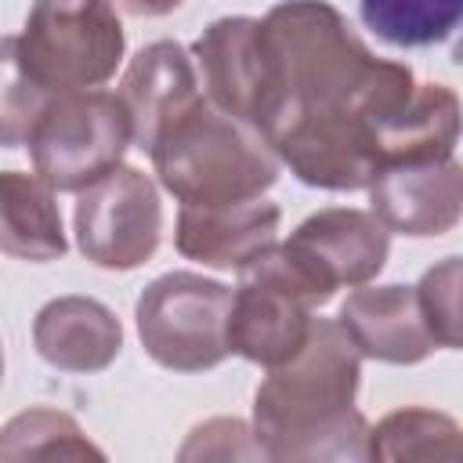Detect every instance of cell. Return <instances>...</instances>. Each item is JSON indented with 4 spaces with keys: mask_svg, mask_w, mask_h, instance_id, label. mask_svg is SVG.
Here are the masks:
<instances>
[{
    "mask_svg": "<svg viewBox=\"0 0 463 463\" xmlns=\"http://www.w3.org/2000/svg\"><path fill=\"white\" fill-rule=\"evenodd\" d=\"M369 213L398 235L438 239L459 224L463 166L449 159H402L376 170L369 181Z\"/></svg>",
    "mask_w": 463,
    "mask_h": 463,
    "instance_id": "obj_11",
    "label": "cell"
},
{
    "mask_svg": "<svg viewBox=\"0 0 463 463\" xmlns=\"http://www.w3.org/2000/svg\"><path fill=\"white\" fill-rule=\"evenodd\" d=\"M51 94L29 76L18 36H0V148H18L29 141Z\"/></svg>",
    "mask_w": 463,
    "mask_h": 463,
    "instance_id": "obj_21",
    "label": "cell"
},
{
    "mask_svg": "<svg viewBox=\"0 0 463 463\" xmlns=\"http://www.w3.org/2000/svg\"><path fill=\"white\" fill-rule=\"evenodd\" d=\"M459 452V423L423 405L387 412L365 438V459H456Z\"/></svg>",
    "mask_w": 463,
    "mask_h": 463,
    "instance_id": "obj_18",
    "label": "cell"
},
{
    "mask_svg": "<svg viewBox=\"0 0 463 463\" xmlns=\"http://www.w3.org/2000/svg\"><path fill=\"white\" fill-rule=\"evenodd\" d=\"M326 304L329 300L275 239L239 268L228 311V351L271 369L304 347L315 311Z\"/></svg>",
    "mask_w": 463,
    "mask_h": 463,
    "instance_id": "obj_5",
    "label": "cell"
},
{
    "mask_svg": "<svg viewBox=\"0 0 463 463\" xmlns=\"http://www.w3.org/2000/svg\"><path fill=\"white\" fill-rule=\"evenodd\" d=\"M416 300L438 347H459V257H445L416 282Z\"/></svg>",
    "mask_w": 463,
    "mask_h": 463,
    "instance_id": "obj_22",
    "label": "cell"
},
{
    "mask_svg": "<svg viewBox=\"0 0 463 463\" xmlns=\"http://www.w3.org/2000/svg\"><path fill=\"white\" fill-rule=\"evenodd\" d=\"M232 289L199 271H166L152 279L137 304L134 322L145 354L174 373H206L228 351Z\"/></svg>",
    "mask_w": 463,
    "mask_h": 463,
    "instance_id": "obj_7",
    "label": "cell"
},
{
    "mask_svg": "<svg viewBox=\"0 0 463 463\" xmlns=\"http://www.w3.org/2000/svg\"><path fill=\"white\" fill-rule=\"evenodd\" d=\"M18 51L47 94L98 90L116 76L127 33L112 0H33Z\"/></svg>",
    "mask_w": 463,
    "mask_h": 463,
    "instance_id": "obj_4",
    "label": "cell"
},
{
    "mask_svg": "<svg viewBox=\"0 0 463 463\" xmlns=\"http://www.w3.org/2000/svg\"><path fill=\"white\" fill-rule=\"evenodd\" d=\"M362 358L387 365H416L438 351V340L416 300V286H354L336 315Z\"/></svg>",
    "mask_w": 463,
    "mask_h": 463,
    "instance_id": "obj_13",
    "label": "cell"
},
{
    "mask_svg": "<svg viewBox=\"0 0 463 463\" xmlns=\"http://www.w3.org/2000/svg\"><path fill=\"white\" fill-rule=\"evenodd\" d=\"M268 54V141L293 123H365L373 134L412 94L416 76L405 61L376 58L326 0H279L260 18Z\"/></svg>",
    "mask_w": 463,
    "mask_h": 463,
    "instance_id": "obj_1",
    "label": "cell"
},
{
    "mask_svg": "<svg viewBox=\"0 0 463 463\" xmlns=\"http://www.w3.org/2000/svg\"><path fill=\"white\" fill-rule=\"evenodd\" d=\"M69 239L54 188L36 174L0 170V253L47 264L65 257Z\"/></svg>",
    "mask_w": 463,
    "mask_h": 463,
    "instance_id": "obj_17",
    "label": "cell"
},
{
    "mask_svg": "<svg viewBox=\"0 0 463 463\" xmlns=\"http://www.w3.org/2000/svg\"><path fill=\"white\" fill-rule=\"evenodd\" d=\"M362 354L336 318H315L304 347L271 365L253 394V438L264 459H365L369 423L354 409Z\"/></svg>",
    "mask_w": 463,
    "mask_h": 463,
    "instance_id": "obj_2",
    "label": "cell"
},
{
    "mask_svg": "<svg viewBox=\"0 0 463 463\" xmlns=\"http://www.w3.org/2000/svg\"><path fill=\"white\" fill-rule=\"evenodd\" d=\"M0 383H4V347H0Z\"/></svg>",
    "mask_w": 463,
    "mask_h": 463,
    "instance_id": "obj_25",
    "label": "cell"
},
{
    "mask_svg": "<svg viewBox=\"0 0 463 463\" xmlns=\"http://www.w3.org/2000/svg\"><path fill=\"white\" fill-rule=\"evenodd\" d=\"M33 347L61 373H101L123 351V326L109 304L69 293L36 311Z\"/></svg>",
    "mask_w": 463,
    "mask_h": 463,
    "instance_id": "obj_15",
    "label": "cell"
},
{
    "mask_svg": "<svg viewBox=\"0 0 463 463\" xmlns=\"http://www.w3.org/2000/svg\"><path fill=\"white\" fill-rule=\"evenodd\" d=\"M105 459V452L61 409H25L0 427V459Z\"/></svg>",
    "mask_w": 463,
    "mask_h": 463,
    "instance_id": "obj_20",
    "label": "cell"
},
{
    "mask_svg": "<svg viewBox=\"0 0 463 463\" xmlns=\"http://www.w3.org/2000/svg\"><path fill=\"white\" fill-rule=\"evenodd\" d=\"M159 184L181 206H228L260 199L279 181V159L257 130L210 101L181 116L148 148Z\"/></svg>",
    "mask_w": 463,
    "mask_h": 463,
    "instance_id": "obj_3",
    "label": "cell"
},
{
    "mask_svg": "<svg viewBox=\"0 0 463 463\" xmlns=\"http://www.w3.org/2000/svg\"><path fill=\"white\" fill-rule=\"evenodd\" d=\"M123 11L137 14V18H163L170 11H177L184 0H116Z\"/></svg>",
    "mask_w": 463,
    "mask_h": 463,
    "instance_id": "obj_24",
    "label": "cell"
},
{
    "mask_svg": "<svg viewBox=\"0 0 463 463\" xmlns=\"http://www.w3.org/2000/svg\"><path fill=\"white\" fill-rule=\"evenodd\" d=\"M177 456L181 459H264L253 438V427L235 416H217V420L192 427Z\"/></svg>",
    "mask_w": 463,
    "mask_h": 463,
    "instance_id": "obj_23",
    "label": "cell"
},
{
    "mask_svg": "<svg viewBox=\"0 0 463 463\" xmlns=\"http://www.w3.org/2000/svg\"><path fill=\"white\" fill-rule=\"evenodd\" d=\"M358 18L391 47H430L456 33L463 0H358Z\"/></svg>",
    "mask_w": 463,
    "mask_h": 463,
    "instance_id": "obj_19",
    "label": "cell"
},
{
    "mask_svg": "<svg viewBox=\"0 0 463 463\" xmlns=\"http://www.w3.org/2000/svg\"><path fill=\"white\" fill-rule=\"evenodd\" d=\"M116 94L127 105L134 145L141 152H148L163 130H170L181 116L206 101L199 90L192 54L177 40H156L141 47L130 58Z\"/></svg>",
    "mask_w": 463,
    "mask_h": 463,
    "instance_id": "obj_12",
    "label": "cell"
},
{
    "mask_svg": "<svg viewBox=\"0 0 463 463\" xmlns=\"http://www.w3.org/2000/svg\"><path fill=\"white\" fill-rule=\"evenodd\" d=\"M192 65L203 98L217 112L232 116L235 123H246L250 130H260L271 90L260 18L228 14L210 22L192 43Z\"/></svg>",
    "mask_w": 463,
    "mask_h": 463,
    "instance_id": "obj_10",
    "label": "cell"
},
{
    "mask_svg": "<svg viewBox=\"0 0 463 463\" xmlns=\"http://www.w3.org/2000/svg\"><path fill=\"white\" fill-rule=\"evenodd\" d=\"M279 221L282 210L264 195L228 206H181L174 246L181 257L199 260L203 268L239 271L250 257H257L264 246L275 242Z\"/></svg>",
    "mask_w": 463,
    "mask_h": 463,
    "instance_id": "obj_14",
    "label": "cell"
},
{
    "mask_svg": "<svg viewBox=\"0 0 463 463\" xmlns=\"http://www.w3.org/2000/svg\"><path fill=\"white\" fill-rule=\"evenodd\" d=\"M459 145V98L445 83H416L409 101L376 127L380 166L402 159H449Z\"/></svg>",
    "mask_w": 463,
    "mask_h": 463,
    "instance_id": "obj_16",
    "label": "cell"
},
{
    "mask_svg": "<svg viewBox=\"0 0 463 463\" xmlns=\"http://www.w3.org/2000/svg\"><path fill=\"white\" fill-rule=\"evenodd\" d=\"M282 246L315 282V289L333 300L336 289L365 286L383 271L391 253V232L369 210L329 206L304 217Z\"/></svg>",
    "mask_w": 463,
    "mask_h": 463,
    "instance_id": "obj_9",
    "label": "cell"
},
{
    "mask_svg": "<svg viewBox=\"0 0 463 463\" xmlns=\"http://www.w3.org/2000/svg\"><path fill=\"white\" fill-rule=\"evenodd\" d=\"M76 195L72 232L90 264L105 271H134L152 260L163 235V203L145 170L116 166Z\"/></svg>",
    "mask_w": 463,
    "mask_h": 463,
    "instance_id": "obj_8",
    "label": "cell"
},
{
    "mask_svg": "<svg viewBox=\"0 0 463 463\" xmlns=\"http://www.w3.org/2000/svg\"><path fill=\"white\" fill-rule=\"evenodd\" d=\"M130 145L134 130L127 105L101 87L51 94L25 141L33 174L54 192H83L109 170L123 166Z\"/></svg>",
    "mask_w": 463,
    "mask_h": 463,
    "instance_id": "obj_6",
    "label": "cell"
}]
</instances>
